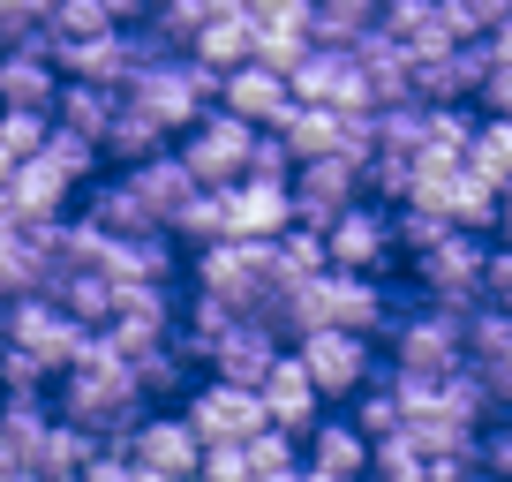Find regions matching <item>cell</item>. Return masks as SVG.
I'll return each instance as SVG.
<instances>
[{
	"instance_id": "83f0119b",
	"label": "cell",
	"mask_w": 512,
	"mask_h": 482,
	"mask_svg": "<svg viewBox=\"0 0 512 482\" xmlns=\"http://www.w3.org/2000/svg\"><path fill=\"white\" fill-rule=\"evenodd\" d=\"M467 151H475V113H467V106H430L422 166H467Z\"/></svg>"
},
{
	"instance_id": "30bf717a",
	"label": "cell",
	"mask_w": 512,
	"mask_h": 482,
	"mask_svg": "<svg viewBox=\"0 0 512 482\" xmlns=\"http://www.w3.org/2000/svg\"><path fill=\"white\" fill-rule=\"evenodd\" d=\"M181 415H189V430L211 445H249L256 430H272L264 422V400H256V385H226V377H204V385L181 400Z\"/></svg>"
},
{
	"instance_id": "ee69618b",
	"label": "cell",
	"mask_w": 512,
	"mask_h": 482,
	"mask_svg": "<svg viewBox=\"0 0 512 482\" xmlns=\"http://www.w3.org/2000/svg\"><path fill=\"white\" fill-rule=\"evenodd\" d=\"M8 46H23V38H16V31H0V53H8Z\"/></svg>"
},
{
	"instance_id": "e575fe53",
	"label": "cell",
	"mask_w": 512,
	"mask_h": 482,
	"mask_svg": "<svg viewBox=\"0 0 512 482\" xmlns=\"http://www.w3.org/2000/svg\"><path fill=\"white\" fill-rule=\"evenodd\" d=\"M53 136V113H0V144L16 151V159H38Z\"/></svg>"
},
{
	"instance_id": "3957f363",
	"label": "cell",
	"mask_w": 512,
	"mask_h": 482,
	"mask_svg": "<svg viewBox=\"0 0 512 482\" xmlns=\"http://www.w3.org/2000/svg\"><path fill=\"white\" fill-rule=\"evenodd\" d=\"M121 98H136V106H144L166 136H181L189 121H204V113L219 106V76H211L196 53H151V61L128 76Z\"/></svg>"
},
{
	"instance_id": "7bdbcfd3",
	"label": "cell",
	"mask_w": 512,
	"mask_h": 482,
	"mask_svg": "<svg viewBox=\"0 0 512 482\" xmlns=\"http://www.w3.org/2000/svg\"><path fill=\"white\" fill-rule=\"evenodd\" d=\"M302 482H339V475H317V467H302Z\"/></svg>"
},
{
	"instance_id": "484cf974",
	"label": "cell",
	"mask_w": 512,
	"mask_h": 482,
	"mask_svg": "<svg viewBox=\"0 0 512 482\" xmlns=\"http://www.w3.org/2000/svg\"><path fill=\"white\" fill-rule=\"evenodd\" d=\"M113 113H121V91H106V83H61V106H53V121L76 136H91L98 151H106V129Z\"/></svg>"
},
{
	"instance_id": "f35d334b",
	"label": "cell",
	"mask_w": 512,
	"mask_h": 482,
	"mask_svg": "<svg viewBox=\"0 0 512 482\" xmlns=\"http://www.w3.org/2000/svg\"><path fill=\"white\" fill-rule=\"evenodd\" d=\"M482 302L512 309V241H490V279H482Z\"/></svg>"
},
{
	"instance_id": "9c48e42d",
	"label": "cell",
	"mask_w": 512,
	"mask_h": 482,
	"mask_svg": "<svg viewBox=\"0 0 512 482\" xmlns=\"http://www.w3.org/2000/svg\"><path fill=\"white\" fill-rule=\"evenodd\" d=\"M324 257H332V272H362V279H384L392 264H400V234H392V204H377V196H362V204H347L332 226H324Z\"/></svg>"
},
{
	"instance_id": "b9f144b4",
	"label": "cell",
	"mask_w": 512,
	"mask_h": 482,
	"mask_svg": "<svg viewBox=\"0 0 512 482\" xmlns=\"http://www.w3.org/2000/svg\"><path fill=\"white\" fill-rule=\"evenodd\" d=\"M16 166H23V159H16V151H8V144H0V189L16 181Z\"/></svg>"
},
{
	"instance_id": "4dcf8cb0",
	"label": "cell",
	"mask_w": 512,
	"mask_h": 482,
	"mask_svg": "<svg viewBox=\"0 0 512 482\" xmlns=\"http://www.w3.org/2000/svg\"><path fill=\"white\" fill-rule=\"evenodd\" d=\"M106 31H121L106 16V0H53V16H46L53 46H83V38H106Z\"/></svg>"
},
{
	"instance_id": "7a4b0ae2",
	"label": "cell",
	"mask_w": 512,
	"mask_h": 482,
	"mask_svg": "<svg viewBox=\"0 0 512 482\" xmlns=\"http://www.w3.org/2000/svg\"><path fill=\"white\" fill-rule=\"evenodd\" d=\"M392 377H460L467 370V309H445V302H407L392 317Z\"/></svg>"
},
{
	"instance_id": "7402d4cb",
	"label": "cell",
	"mask_w": 512,
	"mask_h": 482,
	"mask_svg": "<svg viewBox=\"0 0 512 482\" xmlns=\"http://www.w3.org/2000/svg\"><path fill=\"white\" fill-rule=\"evenodd\" d=\"M121 174L136 181V196H144V204H151V219H159V226H174L181 211H189L196 196H204V181L189 174V159H181L174 144H166L159 159H144V166H121Z\"/></svg>"
},
{
	"instance_id": "ba28073f",
	"label": "cell",
	"mask_w": 512,
	"mask_h": 482,
	"mask_svg": "<svg viewBox=\"0 0 512 482\" xmlns=\"http://www.w3.org/2000/svg\"><path fill=\"white\" fill-rule=\"evenodd\" d=\"M415 287L422 302H445V309H482V279H490V241L467 234V226H452L437 249H422L415 264Z\"/></svg>"
},
{
	"instance_id": "f546056e",
	"label": "cell",
	"mask_w": 512,
	"mask_h": 482,
	"mask_svg": "<svg viewBox=\"0 0 512 482\" xmlns=\"http://www.w3.org/2000/svg\"><path fill=\"white\" fill-rule=\"evenodd\" d=\"M467 166H475L482 181H497V189H512V113L475 121V151H467Z\"/></svg>"
},
{
	"instance_id": "d6986e66",
	"label": "cell",
	"mask_w": 512,
	"mask_h": 482,
	"mask_svg": "<svg viewBox=\"0 0 512 482\" xmlns=\"http://www.w3.org/2000/svg\"><path fill=\"white\" fill-rule=\"evenodd\" d=\"M256 400H264V422H272V430H287V437H309V422L324 415V400H317V385H309V370H302V354H294V347L264 370Z\"/></svg>"
},
{
	"instance_id": "277c9868",
	"label": "cell",
	"mask_w": 512,
	"mask_h": 482,
	"mask_svg": "<svg viewBox=\"0 0 512 482\" xmlns=\"http://www.w3.org/2000/svg\"><path fill=\"white\" fill-rule=\"evenodd\" d=\"M189 279L204 302L234 309V317H264L272 309V241H211L189 257Z\"/></svg>"
},
{
	"instance_id": "603a6c76",
	"label": "cell",
	"mask_w": 512,
	"mask_h": 482,
	"mask_svg": "<svg viewBox=\"0 0 512 482\" xmlns=\"http://www.w3.org/2000/svg\"><path fill=\"white\" fill-rule=\"evenodd\" d=\"M189 53L211 68V76H234V68L256 61V23H249V0L241 8H219V16L204 23V31L189 38Z\"/></svg>"
},
{
	"instance_id": "4fadbf2b",
	"label": "cell",
	"mask_w": 512,
	"mask_h": 482,
	"mask_svg": "<svg viewBox=\"0 0 512 482\" xmlns=\"http://www.w3.org/2000/svg\"><path fill=\"white\" fill-rule=\"evenodd\" d=\"M128 460L144 467V475L196 482V467H204V437L189 430V415H181V407H151V415L136 422V437H128Z\"/></svg>"
},
{
	"instance_id": "1f68e13d",
	"label": "cell",
	"mask_w": 512,
	"mask_h": 482,
	"mask_svg": "<svg viewBox=\"0 0 512 482\" xmlns=\"http://www.w3.org/2000/svg\"><path fill=\"white\" fill-rule=\"evenodd\" d=\"M166 234L189 241V257H196V249H211V241H234V234H226V189H204L174 226H166Z\"/></svg>"
},
{
	"instance_id": "f6af8a7d",
	"label": "cell",
	"mask_w": 512,
	"mask_h": 482,
	"mask_svg": "<svg viewBox=\"0 0 512 482\" xmlns=\"http://www.w3.org/2000/svg\"><path fill=\"white\" fill-rule=\"evenodd\" d=\"M136 482H166V475H144V467H136Z\"/></svg>"
},
{
	"instance_id": "9a60e30c",
	"label": "cell",
	"mask_w": 512,
	"mask_h": 482,
	"mask_svg": "<svg viewBox=\"0 0 512 482\" xmlns=\"http://www.w3.org/2000/svg\"><path fill=\"white\" fill-rule=\"evenodd\" d=\"M76 204H83V189L46 159V151H38V159H23V166H16V181L0 189V211H8L16 226H53V219H68Z\"/></svg>"
},
{
	"instance_id": "7c38bea8",
	"label": "cell",
	"mask_w": 512,
	"mask_h": 482,
	"mask_svg": "<svg viewBox=\"0 0 512 482\" xmlns=\"http://www.w3.org/2000/svg\"><path fill=\"white\" fill-rule=\"evenodd\" d=\"M294 98L302 106H332V113H377V98H369V76L354 53H332V46H309L302 61L287 68Z\"/></svg>"
},
{
	"instance_id": "60d3db41",
	"label": "cell",
	"mask_w": 512,
	"mask_h": 482,
	"mask_svg": "<svg viewBox=\"0 0 512 482\" xmlns=\"http://www.w3.org/2000/svg\"><path fill=\"white\" fill-rule=\"evenodd\" d=\"M106 16H113V23H144L151 0H106Z\"/></svg>"
},
{
	"instance_id": "52a82bcc",
	"label": "cell",
	"mask_w": 512,
	"mask_h": 482,
	"mask_svg": "<svg viewBox=\"0 0 512 482\" xmlns=\"http://www.w3.org/2000/svg\"><path fill=\"white\" fill-rule=\"evenodd\" d=\"M294 354H302V370H309V385H317V400H339V407H347V400H362V392L384 377L377 339L339 332V324H324V332L294 339Z\"/></svg>"
},
{
	"instance_id": "5bb4252c",
	"label": "cell",
	"mask_w": 512,
	"mask_h": 482,
	"mask_svg": "<svg viewBox=\"0 0 512 482\" xmlns=\"http://www.w3.org/2000/svg\"><path fill=\"white\" fill-rule=\"evenodd\" d=\"M61 61H53V38H23V46L0 53V113H53L61 106Z\"/></svg>"
},
{
	"instance_id": "4316f807",
	"label": "cell",
	"mask_w": 512,
	"mask_h": 482,
	"mask_svg": "<svg viewBox=\"0 0 512 482\" xmlns=\"http://www.w3.org/2000/svg\"><path fill=\"white\" fill-rule=\"evenodd\" d=\"M377 23H384V0H317V46L332 53H354Z\"/></svg>"
},
{
	"instance_id": "2e32d148",
	"label": "cell",
	"mask_w": 512,
	"mask_h": 482,
	"mask_svg": "<svg viewBox=\"0 0 512 482\" xmlns=\"http://www.w3.org/2000/svg\"><path fill=\"white\" fill-rule=\"evenodd\" d=\"M256 23V61L264 68H294L317 46V0H249Z\"/></svg>"
},
{
	"instance_id": "5b68a950",
	"label": "cell",
	"mask_w": 512,
	"mask_h": 482,
	"mask_svg": "<svg viewBox=\"0 0 512 482\" xmlns=\"http://www.w3.org/2000/svg\"><path fill=\"white\" fill-rule=\"evenodd\" d=\"M83 339H91V332H83V324L68 317L53 294H16V302H0V347L31 354L53 385H61V370L83 354Z\"/></svg>"
},
{
	"instance_id": "6da1fadb",
	"label": "cell",
	"mask_w": 512,
	"mask_h": 482,
	"mask_svg": "<svg viewBox=\"0 0 512 482\" xmlns=\"http://www.w3.org/2000/svg\"><path fill=\"white\" fill-rule=\"evenodd\" d=\"M53 415L91 430L98 445H128L136 422L151 415V400H144V385H136V370H128V354L113 347L106 332H91L83 354L61 370V385H53Z\"/></svg>"
},
{
	"instance_id": "d6a6232c",
	"label": "cell",
	"mask_w": 512,
	"mask_h": 482,
	"mask_svg": "<svg viewBox=\"0 0 512 482\" xmlns=\"http://www.w3.org/2000/svg\"><path fill=\"white\" fill-rule=\"evenodd\" d=\"M46 159L61 166L68 181H76V189H91L98 174H106V151L91 144V136H76V129H61V121H53V136H46Z\"/></svg>"
},
{
	"instance_id": "d590c367",
	"label": "cell",
	"mask_w": 512,
	"mask_h": 482,
	"mask_svg": "<svg viewBox=\"0 0 512 482\" xmlns=\"http://www.w3.org/2000/svg\"><path fill=\"white\" fill-rule=\"evenodd\" d=\"M475 460L490 467V482H512V407H497V415H490V430H482Z\"/></svg>"
},
{
	"instance_id": "74e56055",
	"label": "cell",
	"mask_w": 512,
	"mask_h": 482,
	"mask_svg": "<svg viewBox=\"0 0 512 482\" xmlns=\"http://www.w3.org/2000/svg\"><path fill=\"white\" fill-rule=\"evenodd\" d=\"M53 16V0H0V31H16V38H38Z\"/></svg>"
},
{
	"instance_id": "d4e9b609",
	"label": "cell",
	"mask_w": 512,
	"mask_h": 482,
	"mask_svg": "<svg viewBox=\"0 0 512 482\" xmlns=\"http://www.w3.org/2000/svg\"><path fill=\"white\" fill-rule=\"evenodd\" d=\"M166 144H174V136H166L136 98H121V113H113V129H106V166H144V159H159Z\"/></svg>"
},
{
	"instance_id": "8d00e7d4",
	"label": "cell",
	"mask_w": 512,
	"mask_h": 482,
	"mask_svg": "<svg viewBox=\"0 0 512 482\" xmlns=\"http://www.w3.org/2000/svg\"><path fill=\"white\" fill-rule=\"evenodd\" d=\"M196 482H256L249 445H211V452H204V467H196Z\"/></svg>"
},
{
	"instance_id": "8992f818",
	"label": "cell",
	"mask_w": 512,
	"mask_h": 482,
	"mask_svg": "<svg viewBox=\"0 0 512 482\" xmlns=\"http://www.w3.org/2000/svg\"><path fill=\"white\" fill-rule=\"evenodd\" d=\"M256 121H241V113H226V106H211L204 121H189L181 129V159H189V174L204 181V189H234V181H249V166H256Z\"/></svg>"
},
{
	"instance_id": "8fae6325",
	"label": "cell",
	"mask_w": 512,
	"mask_h": 482,
	"mask_svg": "<svg viewBox=\"0 0 512 482\" xmlns=\"http://www.w3.org/2000/svg\"><path fill=\"white\" fill-rule=\"evenodd\" d=\"M294 226H332L347 204H362L369 196V159H309V166H294Z\"/></svg>"
},
{
	"instance_id": "e0dca14e",
	"label": "cell",
	"mask_w": 512,
	"mask_h": 482,
	"mask_svg": "<svg viewBox=\"0 0 512 482\" xmlns=\"http://www.w3.org/2000/svg\"><path fill=\"white\" fill-rule=\"evenodd\" d=\"M302 467L339 475V482H362L369 467H377V445H369V430L354 415H317L309 437H302Z\"/></svg>"
},
{
	"instance_id": "f1b7e54d",
	"label": "cell",
	"mask_w": 512,
	"mask_h": 482,
	"mask_svg": "<svg viewBox=\"0 0 512 482\" xmlns=\"http://www.w3.org/2000/svg\"><path fill=\"white\" fill-rule=\"evenodd\" d=\"M422 129H430V106H422V98L377 106V151H369V159H422Z\"/></svg>"
},
{
	"instance_id": "836d02e7",
	"label": "cell",
	"mask_w": 512,
	"mask_h": 482,
	"mask_svg": "<svg viewBox=\"0 0 512 482\" xmlns=\"http://www.w3.org/2000/svg\"><path fill=\"white\" fill-rule=\"evenodd\" d=\"M354 422L369 430V445H377V437H400V392H392V377H377V385L354 400Z\"/></svg>"
},
{
	"instance_id": "cb8c5ba5",
	"label": "cell",
	"mask_w": 512,
	"mask_h": 482,
	"mask_svg": "<svg viewBox=\"0 0 512 482\" xmlns=\"http://www.w3.org/2000/svg\"><path fill=\"white\" fill-rule=\"evenodd\" d=\"M332 272V257H324V234L317 226H287V234L272 241V294L287 287H309V279Z\"/></svg>"
},
{
	"instance_id": "44dd1931",
	"label": "cell",
	"mask_w": 512,
	"mask_h": 482,
	"mask_svg": "<svg viewBox=\"0 0 512 482\" xmlns=\"http://www.w3.org/2000/svg\"><path fill=\"white\" fill-rule=\"evenodd\" d=\"M83 219L98 226V234H113V241H144V234H166L159 219H151V204L136 196V181L113 166V174H98L91 189H83Z\"/></svg>"
},
{
	"instance_id": "ac0fdd59",
	"label": "cell",
	"mask_w": 512,
	"mask_h": 482,
	"mask_svg": "<svg viewBox=\"0 0 512 482\" xmlns=\"http://www.w3.org/2000/svg\"><path fill=\"white\" fill-rule=\"evenodd\" d=\"M294 226V189L287 181H234L226 189V234L234 241H279Z\"/></svg>"
},
{
	"instance_id": "ab89813d",
	"label": "cell",
	"mask_w": 512,
	"mask_h": 482,
	"mask_svg": "<svg viewBox=\"0 0 512 482\" xmlns=\"http://www.w3.org/2000/svg\"><path fill=\"white\" fill-rule=\"evenodd\" d=\"M76 482H136V460H128V445H98Z\"/></svg>"
},
{
	"instance_id": "ffe728a7",
	"label": "cell",
	"mask_w": 512,
	"mask_h": 482,
	"mask_svg": "<svg viewBox=\"0 0 512 482\" xmlns=\"http://www.w3.org/2000/svg\"><path fill=\"white\" fill-rule=\"evenodd\" d=\"M219 106L241 113V121H256V129H279L294 113V83H287V68L249 61V68H234V76H219Z\"/></svg>"
},
{
	"instance_id": "c3c4849f",
	"label": "cell",
	"mask_w": 512,
	"mask_h": 482,
	"mask_svg": "<svg viewBox=\"0 0 512 482\" xmlns=\"http://www.w3.org/2000/svg\"><path fill=\"white\" fill-rule=\"evenodd\" d=\"M362 482H377V475H362Z\"/></svg>"
},
{
	"instance_id": "bcb514c9",
	"label": "cell",
	"mask_w": 512,
	"mask_h": 482,
	"mask_svg": "<svg viewBox=\"0 0 512 482\" xmlns=\"http://www.w3.org/2000/svg\"><path fill=\"white\" fill-rule=\"evenodd\" d=\"M151 8H166V0H151Z\"/></svg>"
},
{
	"instance_id": "7dc6e473",
	"label": "cell",
	"mask_w": 512,
	"mask_h": 482,
	"mask_svg": "<svg viewBox=\"0 0 512 482\" xmlns=\"http://www.w3.org/2000/svg\"><path fill=\"white\" fill-rule=\"evenodd\" d=\"M0 226H8V211H0Z\"/></svg>"
}]
</instances>
